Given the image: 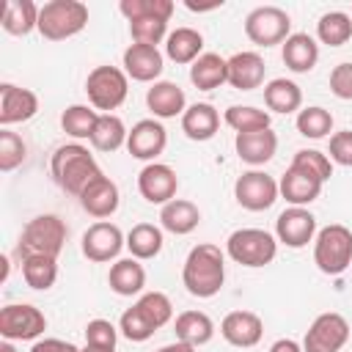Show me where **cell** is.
Instances as JSON below:
<instances>
[{
	"label": "cell",
	"instance_id": "6da1fadb",
	"mask_svg": "<svg viewBox=\"0 0 352 352\" xmlns=\"http://www.w3.org/2000/svg\"><path fill=\"white\" fill-rule=\"evenodd\" d=\"M182 283L192 297H214L226 283V253L212 242L195 245L184 258Z\"/></svg>",
	"mask_w": 352,
	"mask_h": 352
},
{
	"label": "cell",
	"instance_id": "7a4b0ae2",
	"mask_svg": "<svg viewBox=\"0 0 352 352\" xmlns=\"http://www.w3.org/2000/svg\"><path fill=\"white\" fill-rule=\"evenodd\" d=\"M50 170H52V179L55 184L69 192V195H77L94 182L102 176V168L96 165L94 154L82 146V143H66V146H58L52 160H50Z\"/></svg>",
	"mask_w": 352,
	"mask_h": 352
},
{
	"label": "cell",
	"instance_id": "3957f363",
	"mask_svg": "<svg viewBox=\"0 0 352 352\" xmlns=\"http://www.w3.org/2000/svg\"><path fill=\"white\" fill-rule=\"evenodd\" d=\"M69 228L58 214H38L33 217L16 242V258H28V256H52L58 258L63 245H66Z\"/></svg>",
	"mask_w": 352,
	"mask_h": 352
},
{
	"label": "cell",
	"instance_id": "277c9868",
	"mask_svg": "<svg viewBox=\"0 0 352 352\" xmlns=\"http://www.w3.org/2000/svg\"><path fill=\"white\" fill-rule=\"evenodd\" d=\"M88 25V6L80 0H50L38 11V33L47 41H66Z\"/></svg>",
	"mask_w": 352,
	"mask_h": 352
},
{
	"label": "cell",
	"instance_id": "5b68a950",
	"mask_svg": "<svg viewBox=\"0 0 352 352\" xmlns=\"http://www.w3.org/2000/svg\"><path fill=\"white\" fill-rule=\"evenodd\" d=\"M314 264L324 275H341L352 264V231L341 223H330L314 236Z\"/></svg>",
	"mask_w": 352,
	"mask_h": 352
},
{
	"label": "cell",
	"instance_id": "8992f818",
	"mask_svg": "<svg viewBox=\"0 0 352 352\" xmlns=\"http://www.w3.org/2000/svg\"><path fill=\"white\" fill-rule=\"evenodd\" d=\"M226 253L242 267H264L278 256V239L264 228H236L226 239Z\"/></svg>",
	"mask_w": 352,
	"mask_h": 352
},
{
	"label": "cell",
	"instance_id": "52a82bcc",
	"mask_svg": "<svg viewBox=\"0 0 352 352\" xmlns=\"http://www.w3.org/2000/svg\"><path fill=\"white\" fill-rule=\"evenodd\" d=\"M85 94H88V102H91L94 110L110 113V110H116L126 102L129 77L118 66H96V69L88 72Z\"/></svg>",
	"mask_w": 352,
	"mask_h": 352
},
{
	"label": "cell",
	"instance_id": "ba28073f",
	"mask_svg": "<svg viewBox=\"0 0 352 352\" xmlns=\"http://www.w3.org/2000/svg\"><path fill=\"white\" fill-rule=\"evenodd\" d=\"M245 36L258 47L283 44L292 36V16L278 6H258L245 16Z\"/></svg>",
	"mask_w": 352,
	"mask_h": 352
},
{
	"label": "cell",
	"instance_id": "9c48e42d",
	"mask_svg": "<svg viewBox=\"0 0 352 352\" xmlns=\"http://www.w3.org/2000/svg\"><path fill=\"white\" fill-rule=\"evenodd\" d=\"M280 195V187L275 182V176H270L267 170H245L236 184H234V198L242 209L248 212H264L270 209Z\"/></svg>",
	"mask_w": 352,
	"mask_h": 352
},
{
	"label": "cell",
	"instance_id": "30bf717a",
	"mask_svg": "<svg viewBox=\"0 0 352 352\" xmlns=\"http://www.w3.org/2000/svg\"><path fill=\"white\" fill-rule=\"evenodd\" d=\"M47 330V316L30 302H11L0 311V336L6 341H33Z\"/></svg>",
	"mask_w": 352,
	"mask_h": 352
},
{
	"label": "cell",
	"instance_id": "8fae6325",
	"mask_svg": "<svg viewBox=\"0 0 352 352\" xmlns=\"http://www.w3.org/2000/svg\"><path fill=\"white\" fill-rule=\"evenodd\" d=\"M346 341H349V322L341 314L327 311L311 322L302 338V352H341Z\"/></svg>",
	"mask_w": 352,
	"mask_h": 352
},
{
	"label": "cell",
	"instance_id": "7c38bea8",
	"mask_svg": "<svg viewBox=\"0 0 352 352\" xmlns=\"http://www.w3.org/2000/svg\"><path fill=\"white\" fill-rule=\"evenodd\" d=\"M121 248H126V236L110 220H96L82 234V256L88 261H96V264L113 261V258H118Z\"/></svg>",
	"mask_w": 352,
	"mask_h": 352
},
{
	"label": "cell",
	"instance_id": "4fadbf2b",
	"mask_svg": "<svg viewBox=\"0 0 352 352\" xmlns=\"http://www.w3.org/2000/svg\"><path fill=\"white\" fill-rule=\"evenodd\" d=\"M316 236V217L305 206H289L275 220V239L286 248H305Z\"/></svg>",
	"mask_w": 352,
	"mask_h": 352
},
{
	"label": "cell",
	"instance_id": "5bb4252c",
	"mask_svg": "<svg viewBox=\"0 0 352 352\" xmlns=\"http://www.w3.org/2000/svg\"><path fill=\"white\" fill-rule=\"evenodd\" d=\"M179 190V176L170 165L165 162H148L140 173H138V192L148 201V204H160L165 206L168 201L176 198Z\"/></svg>",
	"mask_w": 352,
	"mask_h": 352
},
{
	"label": "cell",
	"instance_id": "9a60e30c",
	"mask_svg": "<svg viewBox=\"0 0 352 352\" xmlns=\"http://www.w3.org/2000/svg\"><path fill=\"white\" fill-rule=\"evenodd\" d=\"M165 146H168V132L157 118L138 121L126 135V151L143 162H157V157L165 151Z\"/></svg>",
	"mask_w": 352,
	"mask_h": 352
},
{
	"label": "cell",
	"instance_id": "2e32d148",
	"mask_svg": "<svg viewBox=\"0 0 352 352\" xmlns=\"http://www.w3.org/2000/svg\"><path fill=\"white\" fill-rule=\"evenodd\" d=\"M38 113V96L30 88H19L14 82L0 85V124L8 129L11 124H25Z\"/></svg>",
	"mask_w": 352,
	"mask_h": 352
},
{
	"label": "cell",
	"instance_id": "e0dca14e",
	"mask_svg": "<svg viewBox=\"0 0 352 352\" xmlns=\"http://www.w3.org/2000/svg\"><path fill=\"white\" fill-rule=\"evenodd\" d=\"M220 336L231 344V346H239V349H250L261 341L264 336V322L258 314L253 311H231L223 316L220 322Z\"/></svg>",
	"mask_w": 352,
	"mask_h": 352
},
{
	"label": "cell",
	"instance_id": "ac0fdd59",
	"mask_svg": "<svg viewBox=\"0 0 352 352\" xmlns=\"http://www.w3.org/2000/svg\"><path fill=\"white\" fill-rule=\"evenodd\" d=\"M124 72L126 77L138 80V82H157V77L162 74L165 69V55L157 50V47H148V44H129L124 50Z\"/></svg>",
	"mask_w": 352,
	"mask_h": 352
},
{
	"label": "cell",
	"instance_id": "d6986e66",
	"mask_svg": "<svg viewBox=\"0 0 352 352\" xmlns=\"http://www.w3.org/2000/svg\"><path fill=\"white\" fill-rule=\"evenodd\" d=\"M118 204H121L118 184H116L110 176H104V173H102L99 179H94V182L80 192V206H82V212H88V214L96 217V220H104V217L116 214Z\"/></svg>",
	"mask_w": 352,
	"mask_h": 352
},
{
	"label": "cell",
	"instance_id": "ffe728a7",
	"mask_svg": "<svg viewBox=\"0 0 352 352\" xmlns=\"http://www.w3.org/2000/svg\"><path fill=\"white\" fill-rule=\"evenodd\" d=\"M264 74H267L264 58L258 52H253V50H242V52L228 58V85L236 88V91L261 88L264 85Z\"/></svg>",
	"mask_w": 352,
	"mask_h": 352
},
{
	"label": "cell",
	"instance_id": "44dd1931",
	"mask_svg": "<svg viewBox=\"0 0 352 352\" xmlns=\"http://www.w3.org/2000/svg\"><path fill=\"white\" fill-rule=\"evenodd\" d=\"M278 187H280V195H283L292 206H308V204H314V201L322 195V187H324V184H322L316 176L305 173L302 168L289 165L286 173L280 176Z\"/></svg>",
	"mask_w": 352,
	"mask_h": 352
},
{
	"label": "cell",
	"instance_id": "7402d4cb",
	"mask_svg": "<svg viewBox=\"0 0 352 352\" xmlns=\"http://www.w3.org/2000/svg\"><path fill=\"white\" fill-rule=\"evenodd\" d=\"M234 148H236V157L253 168L270 162L278 151V135L272 129H258V132H242L236 135L234 140Z\"/></svg>",
	"mask_w": 352,
	"mask_h": 352
},
{
	"label": "cell",
	"instance_id": "603a6c76",
	"mask_svg": "<svg viewBox=\"0 0 352 352\" xmlns=\"http://www.w3.org/2000/svg\"><path fill=\"white\" fill-rule=\"evenodd\" d=\"M146 104L154 113V118H176L184 116L187 110V96L184 91L170 82V80H157L148 91H146Z\"/></svg>",
	"mask_w": 352,
	"mask_h": 352
},
{
	"label": "cell",
	"instance_id": "cb8c5ba5",
	"mask_svg": "<svg viewBox=\"0 0 352 352\" xmlns=\"http://www.w3.org/2000/svg\"><path fill=\"white\" fill-rule=\"evenodd\" d=\"M280 58L294 74H308L319 60V44L308 33H292L280 44Z\"/></svg>",
	"mask_w": 352,
	"mask_h": 352
},
{
	"label": "cell",
	"instance_id": "d4e9b609",
	"mask_svg": "<svg viewBox=\"0 0 352 352\" xmlns=\"http://www.w3.org/2000/svg\"><path fill=\"white\" fill-rule=\"evenodd\" d=\"M220 129V113L209 104V102H195L184 110L182 116V132L190 138V140H212Z\"/></svg>",
	"mask_w": 352,
	"mask_h": 352
},
{
	"label": "cell",
	"instance_id": "484cf974",
	"mask_svg": "<svg viewBox=\"0 0 352 352\" xmlns=\"http://www.w3.org/2000/svg\"><path fill=\"white\" fill-rule=\"evenodd\" d=\"M201 223V209L187 198H173L160 209V226L176 236L195 231Z\"/></svg>",
	"mask_w": 352,
	"mask_h": 352
},
{
	"label": "cell",
	"instance_id": "4316f807",
	"mask_svg": "<svg viewBox=\"0 0 352 352\" xmlns=\"http://www.w3.org/2000/svg\"><path fill=\"white\" fill-rule=\"evenodd\" d=\"M107 283H110V289L116 292V294H121V297H135V294H140L143 292V286H146V270H143V264L138 261V258H118L113 267H110V272H107Z\"/></svg>",
	"mask_w": 352,
	"mask_h": 352
},
{
	"label": "cell",
	"instance_id": "83f0119b",
	"mask_svg": "<svg viewBox=\"0 0 352 352\" xmlns=\"http://www.w3.org/2000/svg\"><path fill=\"white\" fill-rule=\"evenodd\" d=\"M173 330H176V341H184L190 346H204L212 341L214 336V322L209 314L204 311H182L173 322Z\"/></svg>",
	"mask_w": 352,
	"mask_h": 352
},
{
	"label": "cell",
	"instance_id": "f1b7e54d",
	"mask_svg": "<svg viewBox=\"0 0 352 352\" xmlns=\"http://www.w3.org/2000/svg\"><path fill=\"white\" fill-rule=\"evenodd\" d=\"M190 82L198 91H214L223 82H228V60L220 58L217 52H204L192 66H190Z\"/></svg>",
	"mask_w": 352,
	"mask_h": 352
},
{
	"label": "cell",
	"instance_id": "f546056e",
	"mask_svg": "<svg viewBox=\"0 0 352 352\" xmlns=\"http://www.w3.org/2000/svg\"><path fill=\"white\" fill-rule=\"evenodd\" d=\"M165 55L173 63H195L204 55V36L195 28H176L165 38Z\"/></svg>",
	"mask_w": 352,
	"mask_h": 352
},
{
	"label": "cell",
	"instance_id": "4dcf8cb0",
	"mask_svg": "<svg viewBox=\"0 0 352 352\" xmlns=\"http://www.w3.org/2000/svg\"><path fill=\"white\" fill-rule=\"evenodd\" d=\"M264 104H267V110L283 113V116H289L294 110L300 113V107H302V91H300V85L294 80L275 77V80H270L264 85Z\"/></svg>",
	"mask_w": 352,
	"mask_h": 352
},
{
	"label": "cell",
	"instance_id": "1f68e13d",
	"mask_svg": "<svg viewBox=\"0 0 352 352\" xmlns=\"http://www.w3.org/2000/svg\"><path fill=\"white\" fill-rule=\"evenodd\" d=\"M38 11L33 0H8L3 8V30L11 36H28L30 30H38Z\"/></svg>",
	"mask_w": 352,
	"mask_h": 352
},
{
	"label": "cell",
	"instance_id": "d6a6232c",
	"mask_svg": "<svg viewBox=\"0 0 352 352\" xmlns=\"http://www.w3.org/2000/svg\"><path fill=\"white\" fill-rule=\"evenodd\" d=\"M126 135L129 129L124 126V121L116 116V113H99V121L91 132V146L96 151H118L121 146H126Z\"/></svg>",
	"mask_w": 352,
	"mask_h": 352
},
{
	"label": "cell",
	"instance_id": "836d02e7",
	"mask_svg": "<svg viewBox=\"0 0 352 352\" xmlns=\"http://www.w3.org/2000/svg\"><path fill=\"white\" fill-rule=\"evenodd\" d=\"M162 242H165L162 228L154 226V223H138V226H132V231L126 234V250H129L132 258H138V261H148V258L160 256Z\"/></svg>",
	"mask_w": 352,
	"mask_h": 352
},
{
	"label": "cell",
	"instance_id": "e575fe53",
	"mask_svg": "<svg viewBox=\"0 0 352 352\" xmlns=\"http://www.w3.org/2000/svg\"><path fill=\"white\" fill-rule=\"evenodd\" d=\"M22 264V278L30 289L47 292L58 280V258L52 256H28L19 261Z\"/></svg>",
	"mask_w": 352,
	"mask_h": 352
},
{
	"label": "cell",
	"instance_id": "d590c367",
	"mask_svg": "<svg viewBox=\"0 0 352 352\" xmlns=\"http://www.w3.org/2000/svg\"><path fill=\"white\" fill-rule=\"evenodd\" d=\"M316 36L327 47H344L352 38V16L344 11H327L316 22Z\"/></svg>",
	"mask_w": 352,
	"mask_h": 352
},
{
	"label": "cell",
	"instance_id": "8d00e7d4",
	"mask_svg": "<svg viewBox=\"0 0 352 352\" xmlns=\"http://www.w3.org/2000/svg\"><path fill=\"white\" fill-rule=\"evenodd\" d=\"M223 121L236 132H258V129H270V113L267 110H258L253 104H231L226 113H223Z\"/></svg>",
	"mask_w": 352,
	"mask_h": 352
},
{
	"label": "cell",
	"instance_id": "74e56055",
	"mask_svg": "<svg viewBox=\"0 0 352 352\" xmlns=\"http://www.w3.org/2000/svg\"><path fill=\"white\" fill-rule=\"evenodd\" d=\"M99 121V113L88 104H69L60 116V126L66 135H72L74 140H91V132Z\"/></svg>",
	"mask_w": 352,
	"mask_h": 352
},
{
	"label": "cell",
	"instance_id": "f35d334b",
	"mask_svg": "<svg viewBox=\"0 0 352 352\" xmlns=\"http://www.w3.org/2000/svg\"><path fill=\"white\" fill-rule=\"evenodd\" d=\"M173 0H121L118 11L126 16V22L135 19H170L173 16Z\"/></svg>",
	"mask_w": 352,
	"mask_h": 352
},
{
	"label": "cell",
	"instance_id": "ab89813d",
	"mask_svg": "<svg viewBox=\"0 0 352 352\" xmlns=\"http://www.w3.org/2000/svg\"><path fill=\"white\" fill-rule=\"evenodd\" d=\"M297 132L302 138H311V140H319V138H327L333 132V116L330 110L319 107V104H311V107H302L297 113Z\"/></svg>",
	"mask_w": 352,
	"mask_h": 352
},
{
	"label": "cell",
	"instance_id": "60d3db41",
	"mask_svg": "<svg viewBox=\"0 0 352 352\" xmlns=\"http://www.w3.org/2000/svg\"><path fill=\"white\" fill-rule=\"evenodd\" d=\"M118 333H121L126 341L143 344V341H148V338L157 333V327L151 324V319H148L138 305H132V308H126V311L121 314V319H118Z\"/></svg>",
	"mask_w": 352,
	"mask_h": 352
},
{
	"label": "cell",
	"instance_id": "b9f144b4",
	"mask_svg": "<svg viewBox=\"0 0 352 352\" xmlns=\"http://www.w3.org/2000/svg\"><path fill=\"white\" fill-rule=\"evenodd\" d=\"M135 305L151 319V324H154L157 330L165 327V324L173 319V302H170V297L162 294V292H146V294L138 297Z\"/></svg>",
	"mask_w": 352,
	"mask_h": 352
},
{
	"label": "cell",
	"instance_id": "7bdbcfd3",
	"mask_svg": "<svg viewBox=\"0 0 352 352\" xmlns=\"http://www.w3.org/2000/svg\"><path fill=\"white\" fill-rule=\"evenodd\" d=\"M25 157H28L25 140L11 129H0V170L3 173L16 170L25 162Z\"/></svg>",
	"mask_w": 352,
	"mask_h": 352
},
{
	"label": "cell",
	"instance_id": "ee69618b",
	"mask_svg": "<svg viewBox=\"0 0 352 352\" xmlns=\"http://www.w3.org/2000/svg\"><path fill=\"white\" fill-rule=\"evenodd\" d=\"M292 165H294V168H302V170L311 173V176H316L322 184L333 176V162H330V157L322 154V151H316V148H300V151H294Z\"/></svg>",
	"mask_w": 352,
	"mask_h": 352
},
{
	"label": "cell",
	"instance_id": "f6af8a7d",
	"mask_svg": "<svg viewBox=\"0 0 352 352\" xmlns=\"http://www.w3.org/2000/svg\"><path fill=\"white\" fill-rule=\"evenodd\" d=\"M132 44H148L157 47L162 38H168V22L165 19H135L129 22Z\"/></svg>",
	"mask_w": 352,
	"mask_h": 352
},
{
	"label": "cell",
	"instance_id": "bcb514c9",
	"mask_svg": "<svg viewBox=\"0 0 352 352\" xmlns=\"http://www.w3.org/2000/svg\"><path fill=\"white\" fill-rule=\"evenodd\" d=\"M116 341H118V330H116L113 322H107V319H91L85 324V344L116 349Z\"/></svg>",
	"mask_w": 352,
	"mask_h": 352
},
{
	"label": "cell",
	"instance_id": "7dc6e473",
	"mask_svg": "<svg viewBox=\"0 0 352 352\" xmlns=\"http://www.w3.org/2000/svg\"><path fill=\"white\" fill-rule=\"evenodd\" d=\"M330 91L338 99L352 102V60H344V63L333 66V72H330Z\"/></svg>",
	"mask_w": 352,
	"mask_h": 352
},
{
	"label": "cell",
	"instance_id": "c3c4849f",
	"mask_svg": "<svg viewBox=\"0 0 352 352\" xmlns=\"http://www.w3.org/2000/svg\"><path fill=\"white\" fill-rule=\"evenodd\" d=\"M330 162H338L344 168H352V132L341 129L336 135H330Z\"/></svg>",
	"mask_w": 352,
	"mask_h": 352
},
{
	"label": "cell",
	"instance_id": "681fc988",
	"mask_svg": "<svg viewBox=\"0 0 352 352\" xmlns=\"http://www.w3.org/2000/svg\"><path fill=\"white\" fill-rule=\"evenodd\" d=\"M30 352H80V346H74L72 341H63V338H41L30 346Z\"/></svg>",
	"mask_w": 352,
	"mask_h": 352
},
{
	"label": "cell",
	"instance_id": "f907efd6",
	"mask_svg": "<svg viewBox=\"0 0 352 352\" xmlns=\"http://www.w3.org/2000/svg\"><path fill=\"white\" fill-rule=\"evenodd\" d=\"M270 352H302V346H300L297 341H292V338H278V341L270 346Z\"/></svg>",
	"mask_w": 352,
	"mask_h": 352
},
{
	"label": "cell",
	"instance_id": "816d5d0a",
	"mask_svg": "<svg viewBox=\"0 0 352 352\" xmlns=\"http://www.w3.org/2000/svg\"><path fill=\"white\" fill-rule=\"evenodd\" d=\"M157 352H198V349H195V346H190V344H184V341H173V344L160 346Z\"/></svg>",
	"mask_w": 352,
	"mask_h": 352
},
{
	"label": "cell",
	"instance_id": "f5cc1de1",
	"mask_svg": "<svg viewBox=\"0 0 352 352\" xmlns=\"http://www.w3.org/2000/svg\"><path fill=\"white\" fill-rule=\"evenodd\" d=\"M80 352H116V349H107V346H96V344H85Z\"/></svg>",
	"mask_w": 352,
	"mask_h": 352
},
{
	"label": "cell",
	"instance_id": "db71d44e",
	"mask_svg": "<svg viewBox=\"0 0 352 352\" xmlns=\"http://www.w3.org/2000/svg\"><path fill=\"white\" fill-rule=\"evenodd\" d=\"M0 352H16V349H14L11 341H3V344H0Z\"/></svg>",
	"mask_w": 352,
	"mask_h": 352
}]
</instances>
